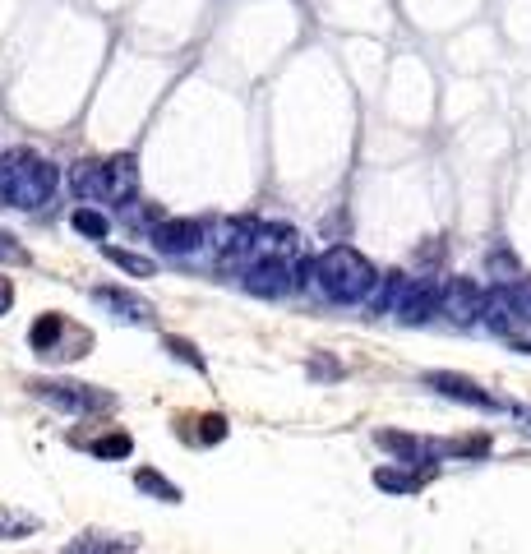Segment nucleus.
I'll return each instance as SVG.
<instances>
[{"instance_id": "1", "label": "nucleus", "mask_w": 531, "mask_h": 554, "mask_svg": "<svg viewBox=\"0 0 531 554\" xmlns=\"http://www.w3.org/2000/svg\"><path fill=\"white\" fill-rule=\"evenodd\" d=\"M305 287L328 296V301H338V305H361L375 296L379 273L361 250H351V245H328L319 259L305 264Z\"/></svg>"}, {"instance_id": "2", "label": "nucleus", "mask_w": 531, "mask_h": 554, "mask_svg": "<svg viewBox=\"0 0 531 554\" xmlns=\"http://www.w3.org/2000/svg\"><path fill=\"white\" fill-rule=\"evenodd\" d=\"M61 185V171L56 162H47L42 153H28V148H14V153L0 157V199L14 208H42Z\"/></svg>"}, {"instance_id": "3", "label": "nucleus", "mask_w": 531, "mask_h": 554, "mask_svg": "<svg viewBox=\"0 0 531 554\" xmlns=\"http://www.w3.org/2000/svg\"><path fill=\"white\" fill-rule=\"evenodd\" d=\"M28 393L51 402L56 411H111L116 407L111 393H102V388H93V384H70V379H33Z\"/></svg>"}, {"instance_id": "4", "label": "nucleus", "mask_w": 531, "mask_h": 554, "mask_svg": "<svg viewBox=\"0 0 531 554\" xmlns=\"http://www.w3.org/2000/svg\"><path fill=\"white\" fill-rule=\"evenodd\" d=\"M254 236H259V222H254V217H218V222H208V245H213L218 259H227V264H250Z\"/></svg>"}, {"instance_id": "5", "label": "nucleus", "mask_w": 531, "mask_h": 554, "mask_svg": "<svg viewBox=\"0 0 531 554\" xmlns=\"http://www.w3.org/2000/svg\"><path fill=\"white\" fill-rule=\"evenodd\" d=\"M305 264H282V259H259V264H245L241 282L254 296H287V291L301 287Z\"/></svg>"}, {"instance_id": "6", "label": "nucleus", "mask_w": 531, "mask_h": 554, "mask_svg": "<svg viewBox=\"0 0 531 554\" xmlns=\"http://www.w3.org/2000/svg\"><path fill=\"white\" fill-rule=\"evenodd\" d=\"M481 310H485V291L471 277H448L444 296H439V314H444L448 324H458V328L481 324Z\"/></svg>"}, {"instance_id": "7", "label": "nucleus", "mask_w": 531, "mask_h": 554, "mask_svg": "<svg viewBox=\"0 0 531 554\" xmlns=\"http://www.w3.org/2000/svg\"><path fill=\"white\" fill-rule=\"evenodd\" d=\"M282 259V264H305V241L301 231L287 227V222H259V236H254V259Z\"/></svg>"}, {"instance_id": "8", "label": "nucleus", "mask_w": 531, "mask_h": 554, "mask_svg": "<svg viewBox=\"0 0 531 554\" xmlns=\"http://www.w3.org/2000/svg\"><path fill=\"white\" fill-rule=\"evenodd\" d=\"M153 241L162 254H199L208 241V222H194V217H162L153 227Z\"/></svg>"}, {"instance_id": "9", "label": "nucleus", "mask_w": 531, "mask_h": 554, "mask_svg": "<svg viewBox=\"0 0 531 554\" xmlns=\"http://www.w3.org/2000/svg\"><path fill=\"white\" fill-rule=\"evenodd\" d=\"M481 324L485 328H495V333H504V338H518L522 328V314H518V301H513V287H495V291H485V310H481Z\"/></svg>"}, {"instance_id": "10", "label": "nucleus", "mask_w": 531, "mask_h": 554, "mask_svg": "<svg viewBox=\"0 0 531 554\" xmlns=\"http://www.w3.org/2000/svg\"><path fill=\"white\" fill-rule=\"evenodd\" d=\"M425 384L435 388V393H444V398H453V402H467V407H481V411H495L499 407V402L490 398L476 379H462V374L435 370V374H425Z\"/></svg>"}, {"instance_id": "11", "label": "nucleus", "mask_w": 531, "mask_h": 554, "mask_svg": "<svg viewBox=\"0 0 531 554\" xmlns=\"http://www.w3.org/2000/svg\"><path fill=\"white\" fill-rule=\"evenodd\" d=\"M93 301L102 310H111L125 324H153V305L139 296V291H121V287H93Z\"/></svg>"}, {"instance_id": "12", "label": "nucleus", "mask_w": 531, "mask_h": 554, "mask_svg": "<svg viewBox=\"0 0 531 554\" xmlns=\"http://www.w3.org/2000/svg\"><path fill=\"white\" fill-rule=\"evenodd\" d=\"M70 190L79 194V199H88V204H111V171L107 162H74L70 167Z\"/></svg>"}, {"instance_id": "13", "label": "nucleus", "mask_w": 531, "mask_h": 554, "mask_svg": "<svg viewBox=\"0 0 531 554\" xmlns=\"http://www.w3.org/2000/svg\"><path fill=\"white\" fill-rule=\"evenodd\" d=\"M139 550V536H125V531H84L74 536L65 554H134Z\"/></svg>"}, {"instance_id": "14", "label": "nucleus", "mask_w": 531, "mask_h": 554, "mask_svg": "<svg viewBox=\"0 0 531 554\" xmlns=\"http://www.w3.org/2000/svg\"><path fill=\"white\" fill-rule=\"evenodd\" d=\"M107 171H111V204H134V194H139V157L116 153L107 157Z\"/></svg>"}, {"instance_id": "15", "label": "nucleus", "mask_w": 531, "mask_h": 554, "mask_svg": "<svg viewBox=\"0 0 531 554\" xmlns=\"http://www.w3.org/2000/svg\"><path fill=\"white\" fill-rule=\"evenodd\" d=\"M425 481H430V462H425L421 471H411V467H379L375 471V485L388 494H416Z\"/></svg>"}, {"instance_id": "16", "label": "nucleus", "mask_w": 531, "mask_h": 554, "mask_svg": "<svg viewBox=\"0 0 531 554\" xmlns=\"http://www.w3.org/2000/svg\"><path fill=\"white\" fill-rule=\"evenodd\" d=\"M97 250H102V259H111L116 268H125L130 277H153L157 273V264L148 259V254H134V250H116V245H107V241H97Z\"/></svg>"}, {"instance_id": "17", "label": "nucleus", "mask_w": 531, "mask_h": 554, "mask_svg": "<svg viewBox=\"0 0 531 554\" xmlns=\"http://www.w3.org/2000/svg\"><path fill=\"white\" fill-rule=\"evenodd\" d=\"M379 448L398 453L402 462H430V444L411 439V434H393V430H379Z\"/></svg>"}, {"instance_id": "18", "label": "nucleus", "mask_w": 531, "mask_h": 554, "mask_svg": "<svg viewBox=\"0 0 531 554\" xmlns=\"http://www.w3.org/2000/svg\"><path fill=\"white\" fill-rule=\"evenodd\" d=\"M70 227L79 231V236H88V241H107V231H111V217L102 213V208H74L70 213Z\"/></svg>"}, {"instance_id": "19", "label": "nucleus", "mask_w": 531, "mask_h": 554, "mask_svg": "<svg viewBox=\"0 0 531 554\" xmlns=\"http://www.w3.org/2000/svg\"><path fill=\"white\" fill-rule=\"evenodd\" d=\"M42 527V518L37 513H28V508H0V536L5 541H19V536H28V531Z\"/></svg>"}, {"instance_id": "20", "label": "nucleus", "mask_w": 531, "mask_h": 554, "mask_svg": "<svg viewBox=\"0 0 531 554\" xmlns=\"http://www.w3.org/2000/svg\"><path fill=\"white\" fill-rule=\"evenodd\" d=\"M61 338H65V319H61V314H42V319L33 324V333H28L33 351H47V356H51V347H56Z\"/></svg>"}, {"instance_id": "21", "label": "nucleus", "mask_w": 531, "mask_h": 554, "mask_svg": "<svg viewBox=\"0 0 531 554\" xmlns=\"http://www.w3.org/2000/svg\"><path fill=\"white\" fill-rule=\"evenodd\" d=\"M134 485H139V490H148L153 499H162V504H181V485L162 481L153 467H139V471H134Z\"/></svg>"}, {"instance_id": "22", "label": "nucleus", "mask_w": 531, "mask_h": 554, "mask_svg": "<svg viewBox=\"0 0 531 554\" xmlns=\"http://www.w3.org/2000/svg\"><path fill=\"white\" fill-rule=\"evenodd\" d=\"M130 434H107V439H97L93 453L97 458H130Z\"/></svg>"}, {"instance_id": "23", "label": "nucleus", "mask_w": 531, "mask_h": 554, "mask_svg": "<svg viewBox=\"0 0 531 554\" xmlns=\"http://www.w3.org/2000/svg\"><path fill=\"white\" fill-rule=\"evenodd\" d=\"M167 351H171V356H181V361L190 365V370H199V374L208 370V361L199 356V347H194V342H185V338H167Z\"/></svg>"}, {"instance_id": "24", "label": "nucleus", "mask_w": 531, "mask_h": 554, "mask_svg": "<svg viewBox=\"0 0 531 554\" xmlns=\"http://www.w3.org/2000/svg\"><path fill=\"white\" fill-rule=\"evenodd\" d=\"M0 264H28V250L14 241L10 231H0Z\"/></svg>"}, {"instance_id": "25", "label": "nucleus", "mask_w": 531, "mask_h": 554, "mask_svg": "<svg viewBox=\"0 0 531 554\" xmlns=\"http://www.w3.org/2000/svg\"><path fill=\"white\" fill-rule=\"evenodd\" d=\"M508 287H513V301H518L522 324L531 328V277H518V282H508Z\"/></svg>"}, {"instance_id": "26", "label": "nucleus", "mask_w": 531, "mask_h": 554, "mask_svg": "<svg viewBox=\"0 0 531 554\" xmlns=\"http://www.w3.org/2000/svg\"><path fill=\"white\" fill-rule=\"evenodd\" d=\"M199 425H204V430H199V434H204V444H218V439H227V421H222V416H204Z\"/></svg>"}, {"instance_id": "27", "label": "nucleus", "mask_w": 531, "mask_h": 554, "mask_svg": "<svg viewBox=\"0 0 531 554\" xmlns=\"http://www.w3.org/2000/svg\"><path fill=\"white\" fill-rule=\"evenodd\" d=\"M508 411H513V421H518V430L531 439V407H527V402H522V407H508Z\"/></svg>"}, {"instance_id": "28", "label": "nucleus", "mask_w": 531, "mask_h": 554, "mask_svg": "<svg viewBox=\"0 0 531 554\" xmlns=\"http://www.w3.org/2000/svg\"><path fill=\"white\" fill-rule=\"evenodd\" d=\"M14 305V287H10V277H0V314H10Z\"/></svg>"}]
</instances>
